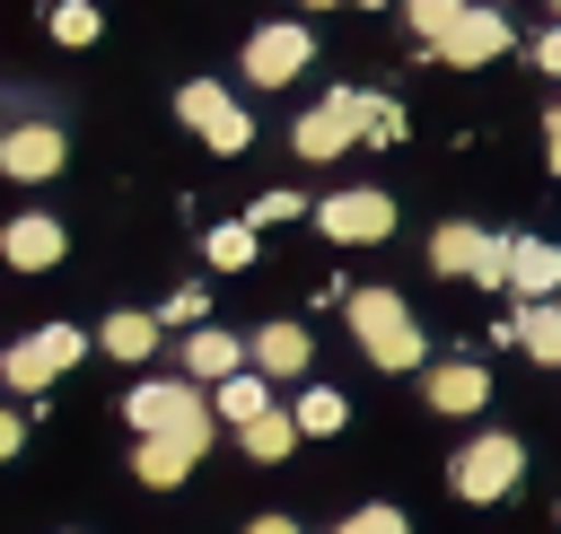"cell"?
Segmentation results:
<instances>
[{
    "instance_id": "cell-1",
    "label": "cell",
    "mask_w": 561,
    "mask_h": 534,
    "mask_svg": "<svg viewBox=\"0 0 561 534\" xmlns=\"http://www.w3.org/2000/svg\"><path fill=\"white\" fill-rule=\"evenodd\" d=\"M123 420L140 429V438H210L219 420H210V394L193 385V376H140L131 394H123Z\"/></svg>"
},
{
    "instance_id": "cell-2",
    "label": "cell",
    "mask_w": 561,
    "mask_h": 534,
    "mask_svg": "<svg viewBox=\"0 0 561 534\" xmlns=\"http://www.w3.org/2000/svg\"><path fill=\"white\" fill-rule=\"evenodd\" d=\"M342 315H351V333H359V350L377 359V368H421V324H412V306L394 298V289H351L342 298Z\"/></svg>"
},
{
    "instance_id": "cell-3",
    "label": "cell",
    "mask_w": 561,
    "mask_h": 534,
    "mask_svg": "<svg viewBox=\"0 0 561 534\" xmlns=\"http://www.w3.org/2000/svg\"><path fill=\"white\" fill-rule=\"evenodd\" d=\"M79 359H88V333H79V324H35L26 341L0 350V385H9V394H44V385L70 376Z\"/></svg>"
},
{
    "instance_id": "cell-4",
    "label": "cell",
    "mask_w": 561,
    "mask_h": 534,
    "mask_svg": "<svg viewBox=\"0 0 561 534\" xmlns=\"http://www.w3.org/2000/svg\"><path fill=\"white\" fill-rule=\"evenodd\" d=\"M517 473H526V446L508 438V429H482L456 464H447V481H456V499H473V508H491V499H508L517 490Z\"/></svg>"
},
{
    "instance_id": "cell-5",
    "label": "cell",
    "mask_w": 561,
    "mask_h": 534,
    "mask_svg": "<svg viewBox=\"0 0 561 534\" xmlns=\"http://www.w3.org/2000/svg\"><path fill=\"white\" fill-rule=\"evenodd\" d=\"M430 263H438L447 280L508 289V236H491V228H473V219H447V228L430 236Z\"/></svg>"
},
{
    "instance_id": "cell-6",
    "label": "cell",
    "mask_w": 561,
    "mask_h": 534,
    "mask_svg": "<svg viewBox=\"0 0 561 534\" xmlns=\"http://www.w3.org/2000/svg\"><path fill=\"white\" fill-rule=\"evenodd\" d=\"M307 61H316V26L307 18H272V26L245 35V79L254 88H289Z\"/></svg>"
},
{
    "instance_id": "cell-7",
    "label": "cell",
    "mask_w": 561,
    "mask_h": 534,
    "mask_svg": "<svg viewBox=\"0 0 561 534\" xmlns=\"http://www.w3.org/2000/svg\"><path fill=\"white\" fill-rule=\"evenodd\" d=\"M175 114H184V123H193V131H202L219 158L254 149V123H245V105H237L219 79H184V88H175Z\"/></svg>"
},
{
    "instance_id": "cell-8",
    "label": "cell",
    "mask_w": 561,
    "mask_h": 534,
    "mask_svg": "<svg viewBox=\"0 0 561 534\" xmlns=\"http://www.w3.org/2000/svg\"><path fill=\"white\" fill-rule=\"evenodd\" d=\"M289 149H298L307 166H324V158L359 149V88H333L324 105H307V114L289 123Z\"/></svg>"
},
{
    "instance_id": "cell-9",
    "label": "cell",
    "mask_w": 561,
    "mask_h": 534,
    "mask_svg": "<svg viewBox=\"0 0 561 534\" xmlns=\"http://www.w3.org/2000/svg\"><path fill=\"white\" fill-rule=\"evenodd\" d=\"M316 228L333 245H377V236H394V201L377 184H342L333 201H316Z\"/></svg>"
},
{
    "instance_id": "cell-10",
    "label": "cell",
    "mask_w": 561,
    "mask_h": 534,
    "mask_svg": "<svg viewBox=\"0 0 561 534\" xmlns=\"http://www.w3.org/2000/svg\"><path fill=\"white\" fill-rule=\"evenodd\" d=\"M508 53V18L491 9V0H473L438 44H430V61H447V70H482V61H500Z\"/></svg>"
},
{
    "instance_id": "cell-11",
    "label": "cell",
    "mask_w": 561,
    "mask_h": 534,
    "mask_svg": "<svg viewBox=\"0 0 561 534\" xmlns=\"http://www.w3.org/2000/svg\"><path fill=\"white\" fill-rule=\"evenodd\" d=\"M61 254H70V236H61L53 210H18V219L0 228V263H9V271H53Z\"/></svg>"
},
{
    "instance_id": "cell-12",
    "label": "cell",
    "mask_w": 561,
    "mask_h": 534,
    "mask_svg": "<svg viewBox=\"0 0 561 534\" xmlns=\"http://www.w3.org/2000/svg\"><path fill=\"white\" fill-rule=\"evenodd\" d=\"M61 158H70V140H61L53 123L0 131V175H9V184H44V175H61Z\"/></svg>"
},
{
    "instance_id": "cell-13",
    "label": "cell",
    "mask_w": 561,
    "mask_h": 534,
    "mask_svg": "<svg viewBox=\"0 0 561 534\" xmlns=\"http://www.w3.org/2000/svg\"><path fill=\"white\" fill-rule=\"evenodd\" d=\"M508 289H517L526 306H552V298H561V245H543V236H508Z\"/></svg>"
},
{
    "instance_id": "cell-14",
    "label": "cell",
    "mask_w": 561,
    "mask_h": 534,
    "mask_svg": "<svg viewBox=\"0 0 561 534\" xmlns=\"http://www.w3.org/2000/svg\"><path fill=\"white\" fill-rule=\"evenodd\" d=\"M421 394H430V411L465 420V411H482V403H491V376H482L473 359H438V368L421 376Z\"/></svg>"
},
{
    "instance_id": "cell-15",
    "label": "cell",
    "mask_w": 561,
    "mask_h": 534,
    "mask_svg": "<svg viewBox=\"0 0 561 534\" xmlns=\"http://www.w3.org/2000/svg\"><path fill=\"white\" fill-rule=\"evenodd\" d=\"M307 350H316V341H307V324H263V333L245 341V368L280 385V376H307Z\"/></svg>"
},
{
    "instance_id": "cell-16",
    "label": "cell",
    "mask_w": 561,
    "mask_h": 534,
    "mask_svg": "<svg viewBox=\"0 0 561 534\" xmlns=\"http://www.w3.org/2000/svg\"><path fill=\"white\" fill-rule=\"evenodd\" d=\"M202 455H210V438H140V446H131V473H140L149 490H175Z\"/></svg>"
},
{
    "instance_id": "cell-17",
    "label": "cell",
    "mask_w": 561,
    "mask_h": 534,
    "mask_svg": "<svg viewBox=\"0 0 561 534\" xmlns=\"http://www.w3.org/2000/svg\"><path fill=\"white\" fill-rule=\"evenodd\" d=\"M237 368H245V341H237V333H219V324L184 333V376H193V385H228Z\"/></svg>"
},
{
    "instance_id": "cell-18",
    "label": "cell",
    "mask_w": 561,
    "mask_h": 534,
    "mask_svg": "<svg viewBox=\"0 0 561 534\" xmlns=\"http://www.w3.org/2000/svg\"><path fill=\"white\" fill-rule=\"evenodd\" d=\"M158 333H167L158 315H140V306H123V315H105V333H96V350H105V359H131V368H140V359L158 350Z\"/></svg>"
},
{
    "instance_id": "cell-19",
    "label": "cell",
    "mask_w": 561,
    "mask_h": 534,
    "mask_svg": "<svg viewBox=\"0 0 561 534\" xmlns=\"http://www.w3.org/2000/svg\"><path fill=\"white\" fill-rule=\"evenodd\" d=\"M263 411H272V376L237 368L228 385H210V420H237V429H245V420H263Z\"/></svg>"
},
{
    "instance_id": "cell-20",
    "label": "cell",
    "mask_w": 561,
    "mask_h": 534,
    "mask_svg": "<svg viewBox=\"0 0 561 534\" xmlns=\"http://www.w3.org/2000/svg\"><path fill=\"white\" fill-rule=\"evenodd\" d=\"M508 341H517L526 359H543V368H561V298H552V306H517V324H508Z\"/></svg>"
},
{
    "instance_id": "cell-21",
    "label": "cell",
    "mask_w": 561,
    "mask_h": 534,
    "mask_svg": "<svg viewBox=\"0 0 561 534\" xmlns=\"http://www.w3.org/2000/svg\"><path fill=\"white\" fill-rule=\"evenodd\" d=\"M237 446H245V455H254V464H280V455H289V446H298V420H289V411H280V403H272V411H263V420H245V429H237Z\"/></svg>"
},
{
    "instance_id": "cell-22",
    "label": "cell",
    "mask_w": 561,
    "mask_h": 534,
    "mask_svg": "<svg viewBox=\"0 0 561 534\" xmlns=\"http://www.w3.org/2000/svg\"><path fill=\"white\" fill-rule=\"evenodd\" d=\"M289 420H298V438H333V429L351 420V403H342L333 385H307V394L289 403Z\"/></svg>"
},
{
    "instance_id": "cell-23",
    "label": "cell",
    "mask_w": 561,
    "mask_h": 534,
    "mask_svg": "<svg viewBox=\"0 0 561 534\" xmlns=\"http://www.w3.org/2000/svg\"><path fill=\"white\" fill-rule=\"evenodd\" d=\"M44 26H53V44H70V53H79V44H96V35H105V9H96V0H53V18H44Z\"/></svg>"
},
{
    "instance_id": "cell-24",
    "label": "cell",
    "mask_w": 561,
    "mask_h": 534,
    "mask_svg": "<svg viewBox=\"0 0 561 534\" xmlns=\"http://www.w3.org/2000/svg\"><path fill=\"white\" fill-rule=\"evenodd\" d=\"M394 140H403V105L359 88V149H394Z\"/></svg>"
},
{
    "instance_id": "cell-25",
    "label": "cell",
    "mask_w": 561,
    "mask_h": 534,
    "mask_svg": "<svg viewBox=\"0 0 561 534\" xmlns=\"http://www.w3.org/2000/svg\"><path fill=\"white\" fill-rule=\"evenodd\" d=\"M202 254H210V271H245V263H254V228H245V219H219V228L202 236Z\"/></svg>"
},
{
    "instance_id": "cell-26",
    "label": "cell",
    "mask_w": 561,
    "mask_h": 534,
    "mask_svg": "<svg viewBox=\"0 0 561 534\" xmlns=\"http://www.w3.org/2000/svg\"><path fill=\"white\" fill-rule=\"evenodd\" d=\"M465 9H473V0H403V18H412V35H421V53H430V44H438Z\"/></svg>"
},
{
    "instance_id": "cell-27",
    "label": "cell",
    "mask_w": 561,
    "mask_h": 534,
    "mask_svg": "<svg viewBox=\"0 0 561 534\" xmlns=\"http://www.w3.org/2000/svg\"><path fill=\"white\" fill-rule=\"evenodd\" d=\"M289 219H307V201L289 193V184H272V193H254V210H245V228L263 236V228H289Z\"/></svg>"
},
{
    "instance_id": "cell-28",
    "label": "cell",
    "mask_w": 561,
    "mask_h": 534,
    "mask_svg": "<svg viewBox=\"0 0 561 534\" xmlns=\"http://www.w3.org/2000/svg\"><path fill=\"white\" fill-rule=\"evenodd\" d=\"M333 534H412V525H403V508H386V499H377V508H351Z\"/></svg>"
},
{
    "instance_id": "cell-29",
    "label": "cell",
    "mask_w": 561,
    "mask_h": 534,
    "mask_svg": "<svg viewBox=\"0 0 561 534\" xmlns=\"http://www.w3.org/2000/svg\"><path fill=\"white\" fill-rule=\"evenodd\" d=\"M202 315H210V298H202V289H175V298L158 306V324H193V333H202Z\"/></svg>"
},
{
    "instance_id": "cell-30",
    "label": "cell",
    "mask_w": 561,
    "mask_h": 534,
    "mask_svg": "<svg viewBox=\"0 0 561 534\" xmlns=\"http://www.w3.org/2000/svg\"><path fill=\"white\" fill-rule=\"evenodd\" d=\"M18 446H26V411H9V403H0V464H9Z\"/></svg>"
},
{
    "instance_id": "cell-31",
    "label": "cell",
    "mask_w": 561,
    "mask_h": 534,
    "mask_svg": "<svg viewBox=\"0 0 561 534\" xmlns=\"http://www.w3.org/2000/svg\"><path fill=\"white\" fill-rule=\"evenodd\" d=\"M535 70H552V79H561V26H543V35H535Z\"/></svg>"
},
{
    "instance_id": "cell-32",
    "label": "cell",
    "mask_w": 561,
    "mask_h": 534,
    "mask_svg": "<svg viewBox=\"0 0 561 534\" xmlns=\"http://www.w3.org/2000/svg\"><path fill=\"white\" fill-rule=\"evenodd\" d=\"M245 534H298V516H254Z\"/></svg>"
},
{
    "instance_id": "cell-33",
    "label": "cell",
    "mask_w": 561,
    "mask_h": 534,
    "mask_svg": "<svg viewBox=\"0 0 561 534\" xmlns=\"http://www.w3.org/2000/svg\"><path fill=\"white\" fill-rule=\"evenodd\" d=\"M543 149H552V166H561V105L543 114Z\"/></svg>"
},
{
    "instance_id": "cell-34",
    "label": "cell",
    "mask_w": 561,
    "mask_h": 534,
    "mask_svg": "<svg viewBox=\"0 0 561 534\" xmlns=\"http://www.w3.org/2000/svg\"><path fill=\"white\" fill-rule=\"evenodd\" d=\"M307 9H351V0H307Z\"/></svg>"
},
{
    "instance_id": "cell-35",
    "label": "cell",
    "mask_w": 561,
    "mask_h": 534,
    "mask_svg": "<svg viewBox=\"0 0 561 534\" xmlns=\"http://www.w3.org/2000/svg\"><path fill=\"white\" fill-rule=\"evenodd\" d=\"M351 9H386V0H351Z\"/></svg>"
},
{
    "instance_id": "cell-36",
    "label": "cell",
    "mask_w": 561,
    "mask_h": 534,
    "mask_svg": "<svg viewBox=\"0 0 561 534\" xmlns=\"http://www.w3.org/2000/svg\"><path fill=\"white\" fill-rule=\"evenodd\" d=\"M552 26H561V0H552Z\"/></svg>"
}]
</instances>
